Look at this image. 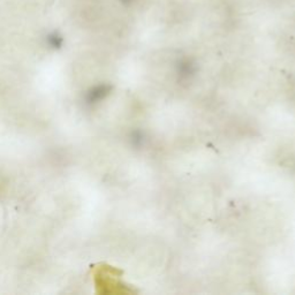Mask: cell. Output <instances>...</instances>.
I'll return each instance as SVG.
<instances>
[{"label":"cell","instance_id":"cell-1","mask_svg":"<svg viewBox=\"0 0 295 295\" xmlns=\"http://www.w3.org/2000/svg\"><path fill=\"white\" fill-rule=\"evenodd\" d=\"M195 68L190 63H181L179 67V75L183 79H188L194 74Z\"/></svg>","mask_w":295,"mask_h":295},{"label":"cell","instance_id":"cell-2","mask_svg":"<svg viewBox=\"0 0 295 295\" xmlns=\"http://www.w3.org/2000/svg\"><path fill=\"white\" fill-rule=\"evenodd\" d=\"M132 141L135 145H141L144 142V135L142 132H135L132 136Z\"/></svg>","mask_w":295,"mask_h":295}]
</instances>
